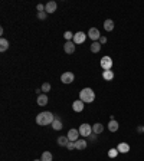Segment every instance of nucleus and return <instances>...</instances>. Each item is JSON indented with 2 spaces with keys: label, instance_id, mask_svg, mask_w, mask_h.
I'll list each match as a JSON object with an SVG mask.
<instances>
[{
  "label": "nucleus",
  "instance_id": "nucleus-8",
  "mask_svg": "<svg viewBox=\"0 0 144 161\" xmlns=\"http://www.w3.org/2000/svg\"><path fill=\"white\" fill-rule=\"evenodd\" d=\"M79 137H81V134H79L78 130H75V128H72V130H69L68 131V138H69V141H78Z\"/></svg>",
  "mask_w": 144,
  "mask_h": 161
},
{
  "label": "nucleus",
  "instance_id": "nucleus-14",
  "mask_svg": "<svg viewBox=\"0 0 144 161\" xmlns=\"http://www.w3.org/2000/svg\"><path fill=\"white\" fill-rule=\"evenodd\" d=\"M118 122L115 121V119H110V122H108V130L111 132H115V131H118Z\"/></svg>",
  "mask_w": 144,
  "mask_h": 161
},
{
  "label": "nucleus",
  "instance_id": "nucleus-5",
  "mask_svg": "<svg viewBox=\"0 0 144 161\" xmlns=\"http://www.w3.org/2000/svg\"><path fill=\"white\" fill-rule=\"evenodd\" d=\"M74 79H75V76H74V73L72 72H65V73H62L61 75V82L62 84H72L74 82Z\"/></svg>",
  "mask_w": 144,
  "mask_h": 161
},
{
  "label": "nucleus",
  "instance_id": "nucleus-21",
  "mask_svg": "<svg viewBox=\"0 0 144 161\" xmlns=\"http://www.w3.org/2000/svg\"><path fill=\"white\" fill-rule=\"evenodd\" d=\"M68 143H69V138H68V137H65V135L58 137V145H61V147H66Z\"/></svg>",
  "mask_w": 144,
  "mask_h": 161
},
{
  "label": "nucleus",
  "instance_id": "nucleus-12",
  "mask_svg": "<svg viewBox=\"0 0 144 161\" xmlns=\"http://www.w3.org/2000/svg\"><path fill=\"white\" fill-rule=\"evenodd\" d=\"M72 109H74L75 112H81V111L84 109V102L81 101V99H77V101L72 104Z\"/></svg>",
  "mask_w": 144,
  "mask_h": 161
},
{
  "label": "nucleus",
  "instance_id": "nucleus-7",
  "mask_svg": "<svg viewBox=\"0 0 144 161\" xmlns=\"http://www.w3.org/2000/svg\"><path fill=\"white\" fill-rule=\"evenodd\" d=\"M88 36H90V39H92L94 42H97V40H100L101 33H100V30L97 29V27H91V29L88 30Z\"/></svg>",
  "mask_w": 144,
  "mask_h": 161
},
{
  "label": "nucleus",
  "instance_id": "nucleus-3",
  "mask_svg": "<svg viewBox=\"0 0 144 161\" xmlns=\"http://www.w3.org/2000/svg\"><path fill=\"white\" fill-rule=\"evenodd\" d=\"M79 134H81V137H90L91 134H92V125H90V124H81V127H79Z\"/></svg>",
  "mask_w": 144,
  "mask_h": 161
},
{
  "label": "nucleus",
  "instance_id": "nucleus-23",
  "mask_svg": "<svg viewBox=\"0 0 144 161\" xmlns=\"http://www.w3.org/2000/svg\"><path fill=\"white\" fill-rule=\"evenodd\" d=\"M41 160H42V161H52V154H51L49 151H45V153H42Z\"/></svg>",
  "mask_w": 144,
  "mask_h": 161
},
{
  "label": "nucleus",
  "instance_id": "nucleus-33",
  "mask_svg": "<svg viewBox=\"0 0 144 161\" xmlns=\"http://www.w3.org/2000/svg\"><path fill=\"white\" fill-rule=\"evenodd\" d=\"M35 161H42V160H35Z\"/></svg>",
  "mask_w": 144,
  "mask_h": 161
},
{
  "label": "nucleus",
  "instance_id": "nucleus-19",
  "mask_svg": "<svg viewBox=\"0 0 144 161\" xmlns=\"http://www.w3.org/2000/svg\"><path fill=\"white\" fill-rule=\"evenodd\" d=\"M102 78H104V81H113L114 79V72L111 71H104L102 72Z\"/></svg>",
  "mask_w": 144,
  "mask_h": 161
},
{
  "label": "nucleus",
  "instance_id": "nucleus-13",
  "mask_svg": "<svg viewBox=\"0 0 144 161\" xmlns=\"http://www.w3.org/2000/svg\"><path fill=\"white\" fill-rule=\"evenodd\" d=\"M117 150H118V153H123V154H127L128 151H130V145L127 143H120L117 145Z\"/></svg>",
  "mask_w": 144,
  "mask_h": 161
},
{
  "label": "nucleus",
  "instance_id": "nucleus-25",
  "mask_svg": "<svg viewBox=\"0 0 144 161\" xmlns=\"http://www.w3.org/2000/svg\"><path fill=\"white\" fill-rule=\"evenodd\" d=\"M41 89H42L43 94H45V92H49V91H51V84H49V82H45V84L41 86Z\"/></svg>",
  "mask_w": 144,
  "mask_h": 161
},
{
  "label": "nucleus",
  "instance_id": "nucleus-6",
  "mask_svg": "<svg viewBox=\"0 0 144 161\" xmlns=\"http://www.w3.org/2000/svg\"><path fill=\"white\" fill-rule=\"evenodd\" d=\"M87 36H88V35H85L84 32H78V33H75V35H74V39H72V42L75 43V45L84 43V42H85V39H87Z\"/></svg>",
  "mask_w": 144,
  "mask_h": 161
},
{
  "label": "nucleus",
  "instance_id": "nucleus-30",
  "mask_svg": "<svg viewBox=\"0 0 144 161\" xmlns=\"http://www.w3.org/2000/svg\"><path fill=\"white\" fill-rule=\"evenodd\" d=\"M100 43H101V45L107 43V37H105V36H101V37H100Z\"/></svg>",
  "mask_w": 144,
  "mask_h": 161
},
{
  "label": "nucleus",
  "instance_id": "nucleus-26",
  "mask_svg": "<svg viewBox=\"0 0 144 161\" xmlns=\"http://www.w3.org/2000/svg\"><path fill=\"white\" fill-rule=\"evenodd\" d=\"M74 35H75V33H72V32H65V33H64V37H65L66 42H68V40H72V39H74Z\"/></svg>",
  "mask_w": 144,
  "mask_h": 161
},
{
  "label": "nucleus",
  "instance_id": "nucleus-34",
  "mask_svg": "<svg viewBox=\"0 0 144 161\" xmlns=\"http://www.w3.org/2000/svg\"><path fill=\"white\" fill-rule=\"evenodd\" d=\"M143 132H144V125H143Z\"/></svg>",
  "mask_w": 144,
  "mask_h": 161
},
{
  "label": "nucleus",
  "instance_id": "nucleus-20",
  "mask_svg": "<svg viewBox=\"0 0 144 161\" xmlns=\"http://www.w3.org/2000/svg\"><path fill=\"white\" fill-rule=\"evenodd\" d=\"M90 49H91L92 53H98V52L101 50V43L100 42H92L91 43V46H90Z\"/></svg>",
  "mask_w": 144,
  "mask_h": 161
},
{
  "label": "nucleus",
  "instance_id": "nucleus-18",
  "mask_svg": "<svg viewBox=\"0 0 144 161\" xmlns=\"http://www.w3.org/2000/svg\"><path fill=\"white\" fill-rule=\"evenodd\" d=\"M102 131H104V125H102V124L97 122V124H94V125H92V132H94V134H97V135H98V134H102Z\"/></svg>",
  "mask_w": 144,
  "mask_h": 161
},
{
  "label": "nucleus",
  "instance_id": "nucleus-10",
  "mask_svg": "<svg viewBox=\"0 0 144 161\" xmlns=\"http://www.w3.org/2000/svg\"><path fill=\"white\" fill-rule=\"evenodd\" d=\"M64 50H65V53L71 55L75 52V43L72 42V40H68V42L64 45Z\"/></svg>",
  "mask_w": 144,
  "mask_h": 161
},
{
  "label": "nucleus",
  "instance_id": "nucleus-1",
  "mask_svg": "<svg viewBox=\"0 0 144 161\" xmlns=\"http://www.w3.org/2000/svg\"><path fill=\"white\" fill-rule=\"evenodd\" d=\"M55 119V115L52 112H49V111H45V112H41L36 115V122L39 124V125H49V124H52Z\"/></svg>",
  "mask_w": 144,
  "mask_h": 161
},
{
  "label": "nucleus",
  "instance_id": "nucleus-22",
  "mask_svg": "<svg viewBox=\"0 0 144 161\" xmlns=\"http://www.w3.org/2000/svg\"><path fill=\"white\" fill-rule=\"evenodd\" d=\"M7 49H9V40H6L5 37H2V39H0V50H2V52H6Z\"/></svg>",
  "mask_w": 144,
  "mask_h": 161
},
{
  "label": "nucleus",
  "instance_id": "nucleus-9",
  "mask_svg": "<svg viewBox=\"0 0 144 161\" xmlns=\"http://www.w3.org/2000/svg\"><path fill=\"white\" fill-rule=\"evenodd\" d=\"M56 9H58L56 2H48V3L45 5V12L46 13H55L56 12Z\"/></svg>",
  "mask_w": 144,
  "mask_h": 161
},
{
  "label": "nucleus",
  "instance_id": "nucleus-11",
  "mask_svg": "<svg viewBox=\"0 0 144 161\" xmlns=\"http://www.w3.org/2000/svg\"><path fill=\"white\" fill-rule=\"evenodd\" d=\"M51 125H52V128H54L55 131H61V130H62V121H61V118L58 115H55L54 122H52Z\"/></svg>",
  "mask_w": 144,
  "mask_h": 161
},
{
  "label": "nucleus",
  "instance_id": "nucleus-4",
  "mask_svg": "<svg viewBox=\"0 0 144 161\" xmlns=\"http://www.w3.org/2000/svg\"><path fill=\"white\" fill-rule=\"evenodd\" d=\"M101 68L104 71H110L111 68H113V58H110V56H104L101 58Z\"/></svg>",
  "mask_w": 144,
  "mask_h": 161
},
{
  "label": "nucleus",
  "instance_id": "nucleus-2",
  "mask_svg": "<svg viewBox=\"0 0 144 161\" xmlns=\"http://www.w3.org/2000/svg\"><path fill=\"white\" fill-rule=\"evenodd\" d=\"M79 99L84 102V104H90L95 99V92L91 89V88H84V89L79 92Z\"/></svg>",
  "mask_w": 144,
  "mask_h": 161
},
{
  "label": "nucleus",
  "instance_id": "nucleus-16",
  "mask_svg": "<svg viewBox=\"0 0 144 161\" xmlns=\"http://www.w3.org/2000/svg\"><path fill=\"white\" fill-rule=\"evenodd\" d=\"M114 22H113V19H107L105 22H104V29L107 30V32H113V29H114Z\"/></svg>",
  "mask_w": 144,
  "mask_h": 161
},
{
  "label": "nucleus",
  "instance_id": "nucleus-28",
  "mask_svg": "<svg viewBox=\"0 0 144 161\" xmlns=\"http://www.w3.org/2000/svg\"><path fill=\"white\" fill-rule=\"evenodd\" d=\"M66 148H68V150H77L75 143H74V141H69V143H68V145H66Z\"/></svg>",
  "mask_w": 144,
  "mask_h": 161
},
{
  "label": "nucleus",
  "instance_id": "nucleus-27",
  "mask_svg": "<svg viewBox=\"0 0 144 161\" xmlns=\"http://www.w3.org/2000/svg\"><path fill=\"white\" fill-rule=\"evenodd\" d=\"M46 18H48V13H46V12H41V13H38V19H41V20H45Z\"/></svg>",
  "mask_w": 144,
  "mask_h": 161
},
{
  "label": "nucleus",
  "instance_id": "nucleus-32",
  "mask_svg": "<svg viewBox=\"0 0 144 161\" xmlns=\"http://www.w3.org/2000/svg\"><path fill=\"white\" fill-rule=\"evenodd\" d=\"M137 131H138V132H143V125H140V127H137Z\"/></svg>",
  "mask_w": 144,
  "mask_h": 161
},
{
  "label": "nucleus",
  "instance_id": "nucleus-31",
  "mask_svg": "<svg viewBox=\"0 0 144 161\" xmlns=\"http://www.w3.org/2000/svg\"><path fill=\"white\" fill-rule=\"evenodd\" d=\"M90 140H91V141H97V134H94V132H92V134L90 135Z\"/></svg>",
  "mask_w": 144,
  "mask_h": 161
},
{
  "label": "nucleus",
  "instance_id": "nucleus-24",
  "mask_svg": "<svg viewBox=\"0 0 144 161\" xmlns=\"http://www.w3.org/2000/svg\"><path fill=\"white\" fill-rule=\"evenodd\" d=\"M117 155H118V150L117 148H111L108 151V157H110V158H115Z\"/></svg>",
  "mask_w": 144,
  "mask_h": 161
},
{
  "label": "nucleus",
  "instance_id": "nucleus-17",
  "mask_svg": "<svg viewBox=\"0 0 144 161\" xmlns=\"http://www.w3.org/2000/svg\"><path fill=\"white\" fill-rule=\"evenodd\" d=\"M75 147H77V150L82 151V150L87 148V141H85L84 138H79L78 141H75Z\"/></svg>",
  "mask_w": 144,
  "mask_h": 161
},
{
  "label": "nucleus",
  "instance_id": "nucleus-15",
  "mask_svg": "<svg viewBox=\"0 0 144 161\" xmlns=\"http://www.w3.org/2000/svg\"><path fill=\"white\" fill-rule=\"evenodd\" d=\"M38 105H41V107L48 105V96H46V94H41L38 96Z\"/></svg>",
  "mask_w": 144,
  "mask_h": 161
},
{
  "label": "nucleus",
  "instance_id": "nucleus-29",
  "mask_svg": "<svg viewBox=\"0 0 144 161\" xmlns=\"http://www.w3.org/2000/svg\"><path fill=\"white\" fill-rule=\"evenodd\" d=\"M36 9H38V13L45 12V6H43V5H38V6H36Z\"/></svg>",
  "mask_w": 144,
  "mask_h": 161
}]
</instances>
